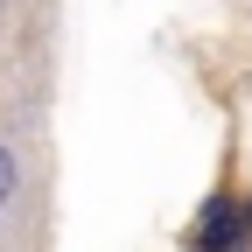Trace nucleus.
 <instances>
[{
  "mask_svg": "<svg viewBox=\"0 0 252 252\" xmlns=\"http://www.w3.org/2000/svg\"><path fill=\"white\" fill-rule=\"evenodd\" d=\"M196 245L203 252H245V231H238V210L217 196L210 210H203V231H196Z\"/></svg>",
  "mask_w": 252,
  "mask_h": 252,
  "instance_id": "1",
  "label": "nucleus"
},
{
  "mask_svg": "<svg viewBox=\"0 0 252 252\" xmlns=\"http://www.w3.org/2000/svg\"><path fill=\"white\" fill-rule=\"evenodd\" d=\"M7 196H14V154L0 147V210H7Z\"/></svg>",
  "mask_w": 252,
  "mask_h": 252,
  "instance_id": "2",
  "label": "nucleus"
}]
</instances>
